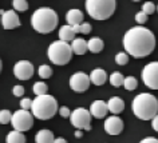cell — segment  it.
<instances>
[{"instance_id":"cell-34","label":"cell","mask_w":158,"mask_h":143,"mask_svg":"<svg viewBox=\"0 0 158 143\" xmlns=\"http://www.w3.org/2000/svg\"><path fill=\"white\" fill-rule=\"evenodd\" d=\"M12 94L15 95V96H18V98H20V96H23L24 95V87L23 86H15L14 88H12Z\"/></svg>"},{"instance_id":"cell-42","label":"cell","mask_w":158,"mask_h":143,"mask_svg":"<svg viewBox=\"0 0 158 143\" xmlns=\"http://www.w3.org/2000/svg\"><path fill=\"white\" fill-rule=\"evenodd\" d=\"M131 2H141V0H131Z\"/></svg>"},{"instance_id":"cell-40","label":"cell","mask_w":158,"mask_h":143,"mask_svg":"<svg viewBox=\"0 0 158 143\" xmlns=\"http://www.w3.org/2000/svg\"><path fill=\"white\" fill-rule=\"evenodd\" d=\"M79 26H81V24H78V26H71L75 34H79V32H81V28H79Z\"/></svg>"},{"instance_id":"cell-31","label":"cell","mask_w":158,"mask_h":143,"mask_svg":"<svg viewBox=\"0 0 158 143\" xmlns=\"http://www.w3.org/2000/svg\"><path fill=\"white\" fill-rule=\"evenodd\" d=\"M135 22L138 23V24H145L146 22H148V15H146L143 11H139V12L135 14Z\"/></svg>"},{"instance_id":"cell-20","label":"cell","mask_w":158,"mask_h":143,"mask_svg":"<svg viewBox=\"0 0 158 143\" xmlns=\"http://www.w3.org/2000/svg\"><path fill=\"white\" fill-rule=\"evenodd\" d=\"M54 141H55V138H54L52 131H50L47 129L38 131V134L35 135V142L36 143H54Z\"/></svg>"},{"instance_id":"cell-36","label":"cell","mask_w":158,"mask_h":143,"mask_svg":"<svg viewBox=\"0 0 158 143\" xmlns=\"http://www.w3.org/2000/svg\"><path fill=\"white\" fill-rule=\"evenodd\" d=\"M139 143H158V139L157 138H153V137H148V138L142 139Z\"/></svg>"},{"instance_id":"cell-16","label":"cell","mask_w":158,"mask_h":143,"mask_svg":"<svg viewBox=\"0 0 158 143\" xmlns=\"http://www.w3.org/2000/svg\"><path fill=\"white\" fill-rule=\"evenodd\" d=\"M89 76H90V82L95 86H102L106 83V80H107V74H106V71L102 70V68L93 70Z\"/></svg>"},{"instance_id":"cell-15","label":"cell","mask_w":158,"mask_h":143,"mask_svg":"<svg viewBox=\"0 0 158 143\" xmlns=\"http://www.w3.org/2000/svg\"><path fill=\"white\" fill-rule=\"evenodd\" d=\"M66 20L69 26H78L83 23V12L78 8H73L66 14Z\"/></svg>"},{"instance_id":"cell-35","label":"cell","mask_w":158,"mask_h":143,"mask_svg":"<svg viewBox=\"0 0 158 143\" xmlns=\"http://www.w3.org/2000/svg\"><path fill=\"white\" fill-rule=\"evenodd\" d=\"M58 111H59V115H60L62 118H70V115H71L70 108L69 107H66V106H62Z\"/></svg>"},{"instance_id":"cell-26","label":"cell","mask_w":158,"mask_h":143,"mask_svg":"<svg viewBox=\"0 0 158 143\" xmlns=\"http://www.w3.org/2000/svg\"><path fill=\"white\" fill-rule=\"evenodd\" d=\"M38 74L42 79H48V78H51V75H52V68H51L48 64H42L38 70Z\"/></svg>"},{"instance_id":"cell-33","label":"cell","mask_w":158,"mask_h":143,"mask_svg":"<svg viewBox=\"0 0 158 143\" xmlns=\"http://www.w3.org/2000/svg\"><path fill=\"white\" fill-rule=\"evenodd\" d=\"M79 28H81V34H83V35H87V34L91 32V24H90V23L83 22L81 26H79Z\"/></svg>"},{"instance_id":"cell-13","label":"cell","mask_w":158,"mask_h":143,"mask_svg":"<svg viewBox=\"0 0 158 143\" xmlns=\"http://www.w3.org/2000/svg\"><path fill=\"white\" fill-rule=\"evenodd\" d=\"M2 26L6 30H14L19 27L20 26V20H19L18 14L14 10L4 11V14L2 15Z\"/></svg>"},{"instance_id":"cell-5","label":"cell","mask_w":158,"mask_h":143,"mask_svg":"<svg viewBox=\"0 0 158 143\" xmlns=\"http://www.w3.org/2000/svg\"><path fill=\"white\" fill-rule=\"evenodd\" d=\"M117 8V0H86V11L95 20L111 18Z\"/></svg>"},{"instance_id":"cell-19","label":"cell","mask_w":158,"mask_h":143,"mask_svg":"<svg viewBox=\"0 0 158 143\" xmlns=\"http://www.w3.org/2000/svg\"><path fill=\"white\" fill-rule=\"evenodd\" d=\"M75 39V32L73 30V27L66 24V26H62L60 30H59V40H63L66 43H70Z\"/></svg>"},{"instance_id":"cell-2","label":"cell","mask_w":158,"mask_h":143,"mask_svg":"<svg viewBox=\"0 0 158 143\" xmlns=\"http://www.w3.org/2000/svg\"><path fill=\"white\" fill-rule=\"evenodd\" d=\"M131 108L138 119L152 121L156 115H158V99L152 94L141 92L133 99Z\"/></svg>"},{"instance_id":"cell-38","label":"cell","mask_w":158,"mask_h":143,"mask_svg":"<svg viewBox=\"0 0 158 143\" xmlns=\"http://www.w3.org/2000/svg\"><path fill=\"white\" fill-rule=\"evenodd\" d=\"M82 137H83V130H77V131H75V138H82Z\"/></svg>"},{"instance_id":"cell-9","label":"cell","mask_w":158,"mask_h":143,"mask_svg":"<svg viewBox=\"0 0 158 143\" xmlns=\"http://www.w3.org/2000/svg\"><path fill=\"white\" fill-rule=\"evenodd\" d=\"M142 80L150 90H158V62H152L146 64L142 70Z\"/></svg>"},{"instance_id":"cell-6","label":"cell","mask_w":158,"mask_h":143,"mask_svg":"<svg viewBox=\"0 0 158 143\" xmlns=\"http://www.w3.org/2000/svg\"><path fill=\"white\" fill-rule=\"evenodd\" d=\"M73 48H71L70 43H66L63 40H56L54 43H51L47 51L48 59L54 64L56 66H64L67 64L71 58H73Z\"/></svg>"},{"instance_id":"cell-10","label":"cell","mask_w":158,"mask_h":143,"mask_svg":"<svg viewBox=\"0 0 158 143\" xmlns=\"http://www.w3.org/2000/svg\"><path fill=\"white\" fill-rule=\"evenodd\" d=\"M90 84V76L85 72H75L74 75H71L70 78V88L75 91V92H85L89 90Z\"/></svg>"},{"instance_id":"cell-12","label":"cell","mask_w":158,"mask_h":143,"mask_svg":"<svg viewBox=\"0 0 158 143\" xmlns=\"http://www.w3.org/2000/svg\"><path fill=\"white\" fill-rule=\"evenodd\" d=\"M103 127L109 135H119L123 130V121L117 115H111L105 121Z\"/></svg>"},{"instance_id":"cell-21","label":"cell","mask_w":158,"mask_h":143,"mask_svg":"<svg viewBox=\"0 0 158 143\" xmlns=\"http://www.w3.org/2000/svg\"><path fill=\"white\" fill-rule=\"evenodd\" d=\"M87 48L93 54H99L103 50V40L98 36H94L87 42Z\"/></svg>"},{"instance_id":"cell-41","label":"cell","mask_w":158,"mask_h":143,"mask_svg":"<svg viewBox=\"0 0 158 143\" xmlns=\"http://www.w3.org/2000/svg\"><path fill=\"white\" fill-rule=\"evenodd\" d=\"M0 71H2V60H0Z\"/></svg>"},{"instance_id":"cell-24","label":"cell","mask_w":158,"mask_h":143,"mask_svg":"<svg viewBox=\"0 0 158 143\" xmlns=\"http://www.w3.org/2000/svg\"><path fill=\"white\" fill-rule=\"evenodd\" d=\"M34 94L36 95V96H39V95H44L47 94V91H48V86L44 82H36L34 84Z\"/></svg>"},{"instance_id":"cell-23","label":"cell","mask_w":158,"mask_h":143,"mask_svg":"<svg viewBox=\"0 0 158 143\" xmlns=\"http://www.w3.org/2000/svg\"><path fill=\"white\" fill-rule=\"evenodd\" d=\"M109 80H110V84H111L113 87H121V86H123L125 76L121 72L115 71V72H113L111 75H110Z\"/></svg>"},{"instance_id":"cell-27","label":"cell","mask_w":158,"mask_h":143,"mask_svg":"<svg viewBox=\"0 0 158 143\" xmlns=\"http://www.w3.org/2000/svg\"><path fill=\"white\" fill-rule=\"evenodd\" d=\"M12 7L15 11L24 12L28 10V3H27V0H12Z\"/></svg>"},{"instance_id":"cell-39","label":"cell","mask_w":158,"mask_h":143,"mask_svg":"<svg viewBox=\"0 0 158 143\" xmlns=\"http://www.w3.org/2000/svg\"><path fill=\"white\" fill-rule=\"evenodd\" d=\"M54 143H67V141H66L64 138H56L54 141Z\"/></svg>"},{"instance_id":"cell-8","label":"cell","mask_w":158,"mask_h":143,"mask_svg":"<svg viewBox=\"0 0 158 143\" xmlns=\"http://www.w3.org/2000/svg\"><path fill=\"white\" fill-rule=\"evenodd\" d=\"M70 122L77 130H91V114L83 107H78L71 112Z\"/></svg>"},{"instance_id":"cell-14","label":"cell","mask_w":158,"mask_h":143,"mask_svg":"<svg viewBox=\"0 0 158 143\" xmlns=\"http://www.w3.org/2000/svg\"><path fill=\"white\" fill-rule=\"evenodd\" d=\"M89 111H90V114H91V116L97 118V119H102L109 112L107 103L103 102V100H94L91 104H90Z\"/></svg>"},{"instance_id":"cell-28","label":"cell","mask_w":158,"mask_h":143,"mask_svg":"<svg viewBox=\"0 0 158 143\" xmlns=\"http://www.w3.org/2000/svg\"><path fill=\"white\" fill-rule=\"evenodd\" d=\"M12 119V114L10 110H0V125H8Z\"/></svg>"},{"instance_id":"cell-32","label":"cell","mask_w":158,"mask_h":143,"mask_svg":"<svg viewBox=\"0 0 158 143\" xmlns=\"http://www.w3.org/2000/svg\"><path fill=\"white\" fill-rule=\"evenodd\" d=\"M31 106H32V100L30 98H23L20 100V107L23 110H31Z\"/></svg>"},{"instance_id":"cell-29","label":"cell","mask_w":158,"mask_h":143,"mask_svg":"<svg viewBox=\"0 0 158 143\" xmlns=\"http://www.w3.org/2000/svg\"><path fill=\"white\" fill-rule=\"evenodd\" d=\"M115 63L118 66H126L129 63V55L127 52H118L115 55Z\"/></svg>"},{"instance_id":"cell-3","label":"cell","mask_w":158,"mask_h":143,"mask_svg":"<svg viewBox=\"0 0 158 143\" xmlns=\"http://www.w3.org/2000/svg\"><path fill=\"white\" fill-rule=\"evenodd\" d=\"M58 14L52 8L42 7L38 8L31 16V26L39 34H50L58 26Z\"/></svg>"},{"instance_id":"cell-17","label":"cell","mask_w":158,"mask_h":143,"mask_svg":"<svg viewBox=\"0 0 158 143\" xmlns=\"http://www.w3.org/2000/svg\"><path fill=\"white\" fill-rule=\"evenodd\" d=\"M107 107H109V111L113 115H118V114H121L122 111H123V108H125V102L122 100L119 96H113V98L109 99Z\"/></svg>"},{"instance_id":"cell-4","label":"cell","mask_w":158,"mask_h":143,"mask_svg":"<svg viewBox=\"0 0 158 143\" xmlns=\"http://www.w3.org/2000/svg\"><path fill=\"white\" fill-rule=\"evenodd\" d=\"M58 102L52 95L44 94L39 95L32 100V106H31V112L36 119L40 121H48L56 114L58 111Z\"/></svg>"},{"instance_id":"cell-11","label":"cell","mask_w":158,"mask_h":143,"mask_svg":"<svg viewBox=\"0 0 158 143\" xmlns=\"http://www.w3.org/2000/svg\"><path fill=\"white\" fill-rule=\"evenodd\" d=\"M14 75L19 80H28L34 75V66L28 60H20L14 66Z\"/></svg>"},{"instance_id":"cell-18","label":"cell","mask_w":158,"mask_h":143,"mask_svg":"<svg viewBox=\"0 0 158 143\" xmlns=\"http://www.w3.org/2000/svg\"><path fill=\"white\" fill-rule=\"evenodd\" d=\"M71 48H73V52L75 55H85L89 51L87 42L82 38H75L74 40L71 42Z\"/></svg>"},{"instance_id":"cell-7","label":"cell","mask_w":158,"mask_h":143,"mask_svg":"<svg viewBox=\"0 0 158 143\" xmlns=\"http://www.w3.org/2000/svg\"><path fill=\"white\" fill-rule=\"evenodd\" d=\"M11 125H12L14 130L24 133V131L31 130L34 126V115L30 112L28 110H18L12 114V119H11Z\"/></svg>"},{"instance_id":"cell-25","label":"cell","mask_w":158,"mask_h":143,"mask_svg":"<svg viewBox=\"0 0 158 143\" xmlns=\"http://www.w3.org/2000/svg\"><path fill=\"white\" fill-rule=\"evenodd\" d=\"M123 87L127 91H134L138 87V80L134 76H126L123 82Z\"/></svg>"},{"instance_id":"cell-1","label":"cell","mask_w":158,"mask_h":143,"mask_svg":"<svg viewBox=\"0 0 158 143\" xmlns=\"http://www.w3.org/2000/svg\"><path fill=\"white\" fill-rule=\"evenodd\" d=\"M123 47L133 58H145L156 48V36L143 26L131 27L123 36Z\"/></svg>"},{"instance_id":"cell-22","label":"cell","mask_w":158,"mask_h":143,"mask_svg":"<svg viewBox=\"0 0 158 143\" xmlns=\"http://www.w3.org/2000/svg\"><path fill=\"white\" fill-rule=\"evenodd\" d=\"M6 142L7 143H26V137L23 133H20V131L12 130L11 133H8V135H7Z\"/></svg>"},{"instance_id":"cell-37","label":"cell","mask_w":158,"mask_h":143,"mask_svg":"<svg viewBox=\"0 0 158 143\" xmlns=\"http://www.w3.org/2000/svg\"><path fill=\"white\" fill-rule=\"evenodd\" d=\"M152 127L154 131H157L158 133V115H156L153 119H152Z\"/></svg>"},{"instance_id":"cell-30","label":"cell","mask_w":158,"mask_h":143,"mask_svg":"<svg viewBox=\"0 0 158 143\" xmlns=\"http://www.w3.org/2000/svg\"><path fill=\"white\" fill-rule=\"evenodd\" d=\"M142 11L149 16V15L156 12V4H154L153 2H146V3L142 4Z\"/></svg>"}]
</instances>
